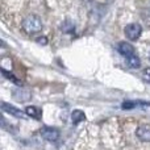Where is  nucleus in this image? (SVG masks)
I'll list each match as a JSON object with an SVG mask.
<instances>
[{
  "label": "nucleus",
  "instance_id": "nucleus-1",
  "mask_svg": "<svg viewBox=\"0 0 150 150\" xmlns=\"http://www.w3.org/2000/svg\"><path fill=\"white\" fill-rule=\"evenodd\" d=\"M23 29L29 34L37 33V32H40L42 29V23L38 16H36V15L26 16L23 21Z\"/></svg>",
  "mask_w": 150,
  "mask_h": 150
},
{
  "label": "nucleus",
  "instance_id": "nucleus-2",
  "mask_svg": "<svg viewBox=\"0 0 150 150\" xmlns=\"http://www.w3.org/2000/svg\"><path fill=\"white\" fill-rule=\"evenodd\" d=\"M141 33H142V28L138 24H129L125 28V36H127L128 40L130 41H136V40L140 38Z\"/></svg>",
  "mask_w": 150,
  "mask_h": 150
},
{
  "label": "nucleus",
  "instance_id": "nucleus-3",
  "mask_svg": "<svg viewBox=\"0 0 150 150\" xmlns=\"http://www.w3.org/2000/svg\"><path fill=\"white\" fill-rule=\"evenodd\" d=\"M41 136L45 138V140L50 141V142H54L59 138V132L58 129L55 128H52V127H44L41 129Z\"/></svg>",
  "mask_w": 150,
  "mask_h": 150
},
{
  "label": "nucleus",
  "instance_id": "nucleus-4",
  "mask_svg": "<svg viewBox=\"0 0 150 150\" xmlns=\"http://www.w3.org/2000/svg\"><path fill=\"white\" fill-rule=\"evenodd\" d=\"M136 134L144 142H150V124H142L137 128Z\"/></svg>",
  "mask_w": 150,
  "mask_h": 150
},
{
  "label": "nucleus",
  "instance_id": "nucleus-5",
  "mask_svg": "<svg viewBox=\"0 0 150 150\" xmlns=\"http://www.w3.org/2000/svg\"><path fill=\"white\" fill-rule=\"evenodd\" d=\"M117 50H119L120 54H122L125 58H128V57L134 54V47L125 41H121L117 44Z\"/></svg>",
  "mask_w": 150,
  "mask_h": 150
},
{
  "label": "nucleus",
  "instance_id": "nucleus-6",
  "mask_svg": "<svg viewBox=\"0 0 150 150\" xmlns=\"http://www.w3.org/2000/svg\"><path fill=\"white\" fill-rule=\"evenodd\" d=\"M1 108H3V111L4 112H7V113H9V115H13V116H16V117H23V115H24L18 108H16V107L5 103V101L4 103H1Z\"/></svg>",
  "mask_w": 150,
  "mask_h": 150
},
{
  "label": "nucleus",
  "instance_id": "nucleus-7",
  "mask_svg": "<svg viewBox=\"0 0 150 150\" xmlns=\"http://www.w3.org/2000/svg\"><path fill=\"white\" fill-rule=\"evenodd\" d=\"M25 113L28 115L29 117H32V119H36V120H40L42 116V111L40 108H37V107L34 105H29L25 108Z\"/></svg>",
  "mask_w": 150,
  "mask_h": 150
},
{
  "label": "nucleus",
  "instance_id": "nucleus-8",
  "mask_svg": "<svg viewBox=\"0 0 150 150\" xmlns=\"http://www.w3.org/2000/svg\"><path fill=\"white\" fill-rule=\"evenodd\" d=\"M127 65H128L129 69H138L140 65H141V61H140V58H138V55L133 54V55H130V57H128L127 58Z\"/></svg>",
  "mask_w": 150,
  "mask_h": 150
},
{
  "label": "nucleus",
  "instance_id": "nucleus-9",
  "mask_svg": "<svg viewBox=\"0 0 150 150\" xmlns=\"http://www.w3.org/2000/svg\"><path fill=\"white\" fill-rule=\"evenodd\" d=\"M71 119H73L74 124H79V122L86 120V115H84V112L80 111V109H75L73 113H71Z\"/></svg>",
  "mask_w": 150,
  "mask_h": 150
},
{
  "label": "nucleus",
  "instance_id": "nucleus-10",
  "mask_svg": "<svg viewBox=\"0 0 150 150\" xmlns=\"http://www.w3.org/2000/svg\"><path fill=\"white\" fill-rule=\"evenodd\" d=\"M142 78H144V80H146V82H150V67H148V69H145V70H144Z\"/></svg>",
  "mask_w": 150,
  "mask_h": 150
},
{
  "label": "nucleus",
  "instance_id": "nucleus-11",
  "mask_svg": "<svg viewBox=\"0 0 150 150\" xmlns=\"http://www.w3.org/2000/svg\"><path fill=\"white\" fill-rule=\"evenodd\" d=\"M1 73H3V75H4V76H7V78H8V79H9V80H12V82H15V83H18V82H17V79H16V78L13 76V75L8 74V73H7V71H5V70H1Z\"/></svg>",
  "mask_w": 150,
  "mask_h": 150
},
{
  "label": "nucleus",
  "instance_id": "nucleus-12",
  "mask_svg": "<svg viewBox=\"0 0 150 150\" xmlns=\"http://www.w3.org/2000/svg\"><path fill=\"white\" fill-rule=\"evenodd\" d=\"M37 42H38V44H42V45H46V44H47V40L45 38V37H42V38L40 37V38L37 40Z\"/></svg>",
  "mask_w": 150,
  "mask_h": 150
},
{
  "label": "nucleus",
  "instance_id": "nucleus-13",
  "mask_svg": "<svg viewBox=\"0 0 150 150\" xmlns=\"http://www.w3.org/2000/svg\"><path fill=\"white\" fill-rule=\"evenodd\" d=\"M86 1H91V0H86Z\"/></svg>",
  "mask_w": 150,
  "mask_h": 150
},
{
  "label": "nucleus",
  "instance_id": "nucleus-14",
  "mask_svg": "<svg viewBox=\"0 0 150 150\" xmlns=\"http://www.w3.org/2000/svg\"><path fill=\"white\" fill-rule=\"evenodd\" d=\"M149 59H150V55H149Z\"/></svg>",
  "mask_w": 150,
  "mask_h": 150
}]
</instances>
